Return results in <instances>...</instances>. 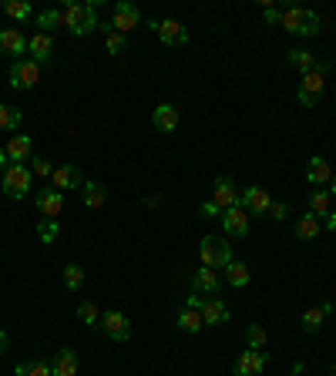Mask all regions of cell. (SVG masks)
<instances>
[{
	"label": "cell",
	"instance_id": "cell-16",
	"mask_svg": "<svg viewBox=\"0 0 336 376\" xmlns=\"http://www.w3.org/2000/svg\"><path fill=\"white\" fill-rule=\"evenodd\" d=\"M209 202H216L219 209L226 212V209H232V205H239V188L232 185V178H216V185H212V199Z\"/></svg>",
	"mask_w": 336,
	"mask_h": 376
},
{
	"label": "cell",
	"instance_id": "cell-29",
	"mask_svg": "<svg viewBox=\"0 0 336 376\" xmlns=\"http://www.w3.org/2000/svg\"><path fill=\"white\" fill-rule=\"evenodd\" d=\"M320 229H323V222H320L313 212H306V215H300V219H296V235H300V239H316V235H320Z\"/></svg>",
	"mask_w": 336,
	"mask_h": 376
},
{
	"label": "cell",
	"instance_id": "cell-3",
	"mask_svg": "<svg viewBox=\"0 0 336 376\" xmlns=\"http://www.w3.org/2000/svg\"><path fill=\"white\" fill-rule=\"evenodd\" d=\"M279 27H286L289 34H296V37H316L320 34V17L313 11H306V7H300V4H289L286 11H283Z\"/></svg>",
	"mask_w": 336,
	"mask_h": 376
},
{
	"label": "cell",
	"instance_id": "cell-1",
	"mask_svg": "<svg viewBox=\"0 0 336 376\" xmlns=\"http://www.w3.org/2000/svg\"><path fill=\"white\" fill-rule=\"evenodd\" d=\"M333 74V61H316V68L310 74H303L300 88H296V98H300L303 108H316L320 105V98L326 91V78Z\"/></svg>",
	"mask_w": 336,
	"mask_h": 376
},
{
	"label": "cell",
	"instance_id": "cell-11",
	"mask_svg": "<svg viewBox=\"0 0 336 376\" xmlns=\"http://www.w3.org/2000/svg\"><path fill=\"white\" fill-rule=\"evenodd\" d=\"M269 202H273V195H269L266 188H259V185H249V188H242V192H239V205L249 212V215H266Z\"/></svg>",
	"mask_w": 336,
	"mask_h": 376
},
{
	"label": "cell",
	"instance_id": "cell-14",
	"mask_svg": "<svg viewBox=\"0 0 336 376\" xmlns=\"http://www.w3.org/2000/svg\"><path fill=\"white\" fill-rule=\"evenodd\" d=\"M27 51V37L17 31V27H7V31H0V54L4 58H14L21 61V54Z\"/></svg>",
	"mask_w": 336,
	"mask_h": 376
},
{
	"label": "cell",
	"instance_id": "cell-8",
	"mask_svg": "<svg viewBox=\"0 0 336 376\" xmlns=\"http://www.w3.org/2000/svg\"><path fill=\"white\" fill-rule=\"evenodd\" d=\"M138 24H142V14H138V7H135V4H128V0L115 4V14H111V27H115L118 34L128 37V31H135Z\"/></svg>",
	"mask_w": 336,
	"mask_h": 376
},
{
	"label": "cell",
	"instance_id": "cell-20",
	"mask_svg": "<svg viewBox=\"0 0 336 376\" xmlns=\"http://www.w3.org/2000/svg\"><path fill=\"white\" fill-rule=\"evenodd\" d=\"M27 51H31V61L51 64V58H54V41H51V34H41V31H37L34 37H27Z\"/></svg>",
	"mask_w": 336,
	"mask_h": 376
},
{
	"label": "cell",
	"instance_id": "cell-23",
	"mask_svg": "<svg viewBox=\"0 0 336 376\" xmlns=\"http://www.w3.org/2000/svg\"><path fill=\"white\" fill-rule=\"evenodd\" d=\"M155 34L162 37V44H172V47L189 44V31H185L179 21H162V24H158Z\"/></svg>",
	"mask_w": 336,
	"mask_h": 376
},
{
	"label": "cell",
	"instance_id": "cell-25",
	"mask_svg": "<svg viewBox=\"0 0 336 376\" xmlns=\"http://www.w3.org/2000/svg\"><path fill=\"white\" fill-rule=\"evenodd\" d=\"M34 155V141L27 138V135H14L11 141H7V158L11 162H27Z\"/></svg>",
	"mask_w": 336,
	"mask_h": 376
},
{
	"label": "cell",
	"instance_id": "cell-43",
	"mask_svg": "<svg viewBox=\"0 0 336 376\" xmlns=\"http://www.w3.org/2000/svg\"><path fill=\"white\" fill-rule=\"evenodd\" d=\"M263 17H266V24H279L283 21V11L273 7V4H263Z\"/></svg>",
	"mask_w": 336,
	"mask_h": 376
},
{
	"label": "cell",
	"instance_id": "cell-46",
	"mask_svg": "<svg viewBox=\"0 0 336 376\" xmlns=\"http://www.w3.org/2000/svg\"><path fill=\"white\" fill-rule=\"evenodd\" d=\"M7 346H11V340H7V333L0 329V352H7Z\"/></svg>",
	"mask_w": 336,
	"mask_h": 376
},
{
	"label": "cell",
	"instance_id": "cell-40",
	"mask_svg": "<svg viewBox=\"0 0 336 376\" xmlns=\"http://www.w3.org/2000/svg\"><path fill=\"white\" fill-rule=\"evenodd\" d=\"M286 215H289V205L283 199H273V202H269V209H266V219H276V222H283Z\"/></svg>",
	"mask_w": 336,
	"mask_h": 376
},
{
	"label": "cell",
	"instance_id": "cell-19",
	"mask_svg": "<svg viewBox=\"0 0 336 376\" xmlns=\"http://www.w3.org/2000/svg\"><path fill=\"white\" fill-rule=\"evenodd\" d=\"M306 182L310 185H330L333 182V164L326 162L323 155H313L310 164H306Z\"/></svg>",
	"mask_w": 336,
	"mask_h": 376
},
{
	"label": "cell",
	"instance_id": "cell-41",
	"mask_svg": "<svg viewBox=\"0 0 336 376\" xmlns=\"http://www.w3.org/2000/svg\"><path fill=\"white\" fill-rule=\"evenodd\" d=\"M34 175L37 178H51L54 175V164H51L48 158H34Z\"/></svg>",
	"mask_w": 336,
	"mask_h": 376
},
{
	"label": "cell",
	"instance_id": "cell-48",
	"mask_svg": "<svg viewBox=\"0 0 336 376\" xmlns=\"http://www.w3.org/2000/svg\"><path fill=\"white\" fill-rule=\"evenodd\" d=\"M330 373H333V376H336V363H333V366H330Z\"/></svg>",
	"mask_w": 336,
	"mask_h": 376
},
{
	"label": "cell",
	"instance_id": "cell-21",
	"mask_svg": "<svg viewBox=\"0 0 336 376\" xmlns=\"http://www.w3.org/2000/svg\"><path fill=\"white\" fill-rule=\"evenodd\" d=\"M51 373L54 376H78V352L71 346H64L51 356Z\"/></svg>",
	"mask_w": 336,
	"mask_h": 376
},
{
	"label": "cell",
	"instance_id": "cell-13",
	"mask_svg": "<svg viewBox=\"0 0 336 376\" xmlns=\"http://www.w3.org/2000/svg\"><path fill=\"white\" fill-rule=\"evenodd\" d=\"M34 202L44 219H58L61 209H64V192H58V188H41L34 195Z\"/></svg>",
	"mask_w": 336,
	"mask_h": 376
},
{
	"label": "cell",
	"instance_id": "cell-12",
	"mask_svg": "<svg viewBox=\"0 0 336 376\" xmlns=\"http://www.w3.org/2000/svg\"><path fill=\"white\" fill-rule=\"evenodd\" d=\"M199 313H202L205 326H222V323H229V306L222 303L219 296H205L202 306H199Z\"/></svg>",
	"mask_w": 336,
	"mask_h": 376
},
{
	"label": "cell",
	"instance_id": "cell-31",
	"mask_svg": "<svg viewBox=\"0 0 336 376\" xmlns=\"http://www.w3.org/2000/svg\"><path fill=\"white\" fill-rule=\"evenodd\" d=\"M14 376H54V373H51V360H34V363H17Z\"/></svg>",
	"mask_w": 336,
	"mask_h": 376
},
{
	"label": "cell",
	"instance_id": "cell-33",
	"mask_svg": "<svg viewBox=\"0 0 336 376\" xmlns=\"http://www.w3.org/2000/svg\"><path fill=\"white\" fill-rule=\"evenodd\" d=\"M78 319H81L84 326H101V309H98L95 303H91V299H84L81 306H78Z\"/></svg>",
	"mask_w": 336,
	"mask_h": 376
},
{
	"label": "cell",
	"instance_id": "cell-26",
	"mask_svg": "<svg viewBox=\"0 0 336 376\" xmlns=\"http://www.w3.org/2000/svg\"><path fill=\"white\" fill-rule=\"evenodd\" d=\"M286 61L296 70H300V74H310V70L316 68V54H313V51H306V47H293V51L286 54Z\"/></svg>",
	"mask_w": 336,
	"mask_h": 376
},
{
	"label": "cell",
	"instance_id": "cell-32",
	"mask_svg": "<svg viewBox=\"0 0 336 376\" xmlns=\"http://www.w3.org/2000/svg\"><path fill=\"white\" fill-rule=\"evenodd\" d=\"M246 343H249V350H266V343H269V333H266V326H259V323H249V326H246Z\"/></svg>",
	"mask_w": 336,
	"mask_h": 376
},
{
	"label": "cell",
	"instance_id": "cell-5",
	"mask_svg": "<svg viewBox=\"0 0 336 376\" xmlns=\"http://www.w3.org/2000/svg\"><path fill=\"white\" fill-rule=\"evenodd\" d=\"M199 258H202V266H209V269H226L229 262H232V246H229L222 235H205L202 246H199Z\"/></svg>",
	"mask_w": 336,
	"mask_h": 376
},
{
	"label": "cell",
	"instance_id": "cell-4",
	"mask_svg": "<svg viewBox=\"0 0 336 376\" xmlns=\"http://www.w3.org/2000/svg\"><path fill=\"white\" fill-rule=\"evenodd\" d=\"M0 188H4V195H7V199H24L27 192L34 188V172H31L24 162H11V164H7V172H4Z\"/></svg>",
	"mask_w": 336,
	"mask_h": 376
},
{
	"label": "cell",
	"instance_id": "cell-28",
	"mask_svg": "<svg viewBox=\"0 0 336 376\" xmlns=\"http://www.w3.org/2000/svg\"><path fill=\"white\" fill-rule=\"evenodd\" d=\"M175 326H179L182 333L195 336V333H199V329L205 326V323H202V313H199V309H189V306H185V309L179 313V319H175Z\"/></svg>",
	"mask_w": 336,
	"mask_h": 376
},
{
	"label": "cell",
	"instance_id": "cell-9",
	"mask_svg": "<svg viewBox=\"0 0 336 376\" xmlns=\"http://www.w3.org/2000/svg\"><path fill=\"white\" fill-rule=\"evenodd\" d=\"M269 366V352L266 350H246L236 360V376H263V370Z\"/></svg>",
	"mask_w": 336,
	"mask_h": 376
},
{
	"label": "cell",
	"instance_id": "cell-44",
	"mask_svg": "<svg viewBox=\"0 0 336 376\" xmlns=\"http://www.w3.org/2000/svg\"><path fill=\"white\" fill-rule=\"evenodd\" d=\"M320 222H323L326 229H330V232H336V212H330V215H323Z\"/></svg>",
	"mask_w": 336,
	"mask_h": 376
},
{
	"label": "cell",
	"instance_id": "cell-49",
	"mask_svg": "<svg viewBox=\"0 0 336 376\" xmlns=\"http://www.w3.org/2000/svg\"><path fill=\"white\" fill-rule=\"evenodd\" d=\"M289 376H303V373H289Z\"/></svg>",
	"mask_w": 336,
	"mask_h": 376
},
{
	"label": "cell",
	"instance_id": "cell-15",
	"mask_svg": "<svg viewBox=\"0 0 336 376\" xmlns=\"http://www.w3.org/2000/svg\"><path fill=\"white\" fill-rule=\"evenodd\" d=\"M219 289H222V279H219L216 269H209V266L195 269V276H192V293H199V296H219Z\"/></svg>",
	"mask_w": 336,
	"mask_h": 376
},
{
	"label": "cell",
	"instance_id": "cell-45",
	"mask_svg": "<svg viewBox=\"0 0 336 376\" xmlns=\"http://www.w3.org/2000/svg\"><path fill=\"white\" fill-rule=\"evenodd\" d=\"M7 162H11V158H7V148H0V175L7 172Z\"/></svg>",
	"mask_w": 336,
	"mask_h": 376
},
{
	"label": "cell",
	"instance_id": "cell-10",
	"mask_svg": "<svg viewBox=\"0 0 336 376\" xmlns=\"http://www.w3.org/2000/svg\"><path fill=\"white\" fill-rule=\"evenodd\" d=\"M222 229H226V235H232V239H246V235H249V212L242 209V205L226 209L222 212Z\"/></svg>",
	"mask_w": 336,
	"mask_h": 376
},
{
	"label": "cell",
	"instance_id": "cell-6",
	"mask_svg": "<svg viewBox=\"0 0 336 376\" xmlns=\"http://www.w3.org/2000/svg\"><path fill=\"white\" fill-rule=\"evenodd\" d=\"M41 81V64L31 58H21L11 64V88H17V91H31L34 84Z\"/></svg>",
	"mask_w": 336,
	"mask_h": 376
},
{
	"label": "cell",
	"instance_id": "cell-47",
	"mask_svg": "<svg viewBox=\"0 0 336 376\" xmlns=\"http://www.w3.org/2000/svg\"><path fill=\"white\" fill-rule=\"evenodd\" d=\"M330 195L336 199V175H333V182H330Z\"/></svg>",
	"mask_w": 336,
	"mask_h": 376
},
{
	"label": "cell",
	"instance_id": "cell-37",
	"mask_svg": "<svg viewBox=\"0 0 336 376\" xmlns=\"http://www.w3.org/2000/svg\"><path fill=\"white\" fill-rule=\"evenodd\" d=\"M64 286H68L71 293H78V289L84 286V269L78 266V262H68V266H64Z\"/></svg>",
	"mask_w": 336,
	"mask_h": 376
},
{
	"label": "cell",
	"instance_id": "cell-36",
	"mask_svg": "<svg viewBox=\"0 0 336 376\" xmlns=\"http://www.w3.org/2000/svg\"><path fill=\"white\" fill-rule=\"evenodd\" d=\"M105 44H108L111 54H121V51H128V37L118 34L111 24H105Z\"/></svg>",
	"mask_w": 336,
	"mask_h": 376
},
{
	"label": "cell",
	"instance_id": "cell-30",
	"mask_svg": "<svg viewBox=\"0 0 336 376\" xmlns=\"http://www.w3.org/2000/svg\"><path fill=\"white\" fill-rule=\"evenodd\" d=\"M310 212L316 215V219H323V215H330V192L326 188H313L310 192Z\"/></svg>",
	"mask_w": 336,
	"mask_h": 376
},
{
	"label": "cell",
	"instance_id": "cell-22",
	"mask_svg": "<svg viewBox=\"0 0 336 376\" xmlns=\"http://www.w3.org/2000/svg\"><path fill=\"white\" fill-rule=\"evenodd\" d=\"M152 125H155V131H162V135H172V131L179 128V108L158 105L155 111H152Z\"/></svg>",
	"mask_w": 336,
	"mask_h": 376
},
{
	"label": "cell",
	"instance_id": "cell-34",
	"mask_svg": "<svg viewBox=\"0 0 336 376\" xmlns=\"http://www.w3.org/2000/svg\"><path fill=\"white\" fill-rule=\"evenodd\" d=\"M37 27H41V34L61 31V27H64V17H61V11H44V14H37Z\"/></svg>",
	"mask_w": 336,
	"mask_h": 376
},
{
	"label": "cell",
	"instance_id": "cell-38",
	"mask_svg": "<svg viewBox=\"0 0 336 376\" xmlns=\"http://www.w3.org/2000/svg\"><path fill=\"white\" fill-rule=\"evenodd\" d=\"M58 232H61L58 219H41V225H37V239H41L44 246H51V242L58 239Z\"/></svg>",
	"mask_w": 336,
	"mask_h": 376
},
{
	"label": "cell",
	"instance_id": "cell-27",
	"mask_svg": "<svg viewBox=\"0 0 336 376\" xmlns=\"http://www.w3.org/2000/svg\"><path fill=\"white\" fill-rule=\"evenodd\" d=\"M222 276H226V282L229 286H236V289H242V286H249V266L246 262H229L226 269H222Z\"/></svg>",
	"mask_w": 336,
	"mask_h": 376
},
{
	"label": "cell",
	"instance_id": "cell-18",
	"mask_svg": "<svg viewBox=\"0 0 336 376\" xmlns=\"http://www.w3.org/2000/svg\"><path fill=\"white\" fill-rule=\"evenodd\" d=\"M330 316H333V303H320V306H313V309H306V313H303V333L316 336Z\"/></svg>",
	"mask_w": 336,
	"mask_h": 376
},
{
	"label": "cell",
	"instance_id": "cell-7",
	"mask_svg": "<svg viewBox=\"0 0 336 376\" xmlns=\"http://www.w3.org/2000/svg\"><path fill=\"white\" fill-rule=\"evenodd\" d=\"M101 329L108 333V340L115 343H128L132 340V319L118 313V309H111V313H101Z\"/></svg>",
	"mask_w": 336,
	"mask_h": 376
},
{
	"label": "cell",
	"instance_id": "cell-2",
	"mask_svg": "<svg viewBox=\"0 0 336 376\" xmlns=\"http://www.w3.org/2000/svg\"><path fill=\"white\" fill-rule=\"evenodd\" d=\"M61 17H64V27H68L74 37H88L91 31H98L95 4H64V7H61Z\"/></svg>",
	"mask_w": 336,
	"mask_h": 376
},
{
	"label": "cell",
	"instance_id": "cell-24",
	"mask_svg": "<svg viewBox=\"0 0 336 376\" xmlns=\"http://www.w3.org/2000/svg\"><path fill=\"white\" fill-rule=\"evenodd\" d=\"M81 202L88 209H101L105 202H108V188L101 185V182H84L81 185Z\"/></svg>",
	"mask_w": 336,
	"mask_h": 376
},
{
	"label": "cell",
	"instance_id": "cell-42",
	"mask_svg": "<svg viewBox=\"0 0 336 376\" xmlns=\"http://www.w3.org/2000/svg\"><path fill=\"white\" fill-rule=\"evenodd\" d=\"M199 215H202V219H222V209H219L216 202H202V205H199Z\"/></svg>",
	"mask_w": 336,
	"mask_h": 376
},
{
	"label": "cell",
	"instance_id": "cell-39",
	"mask_svg": "<svg viewBox=\"0 0 336 376\" xmlns=\"http://www.w3.org/2000/svg\"><path fill=\"white\" fill-rule=\"evenodd\" d=\"M4 11H7V17H14V21H27V17L34 14L27 0H7V4H4Z\"/></svg>",
	"mask_w": 336,
	"mask_h": 376
},
{
	"label": "cell",
	"instance_id": "cell-35",
	"mask_svg": "<svg viewBox=\"0 0 336 376\" xmlns=\"http://www.w3.org/2000/svg\"><path fill=\"white\" fill-rule=\"evenodd\" d=\"M17 125H21V108L0 101V131H14Z\"/></svg>",
	"mask_w": 336,
	"mask_h": 376
},
{
	"label": "cell",
	"instance_id": "cell-17",
	"mask_svg": "<svg viewBox=\"0 0 336 376\" xmlns=\"http://www.w3.org/2000/svg\"><path fill=\"white\" fill-rule=\"evenodd\" d=\"M84 185V175L78 164H61V168H54V175H51V188H58V192H64V188H81Z\"/></svg>",
	"mask_w": 336,
	"mask_h": 376
}]
</instances>
